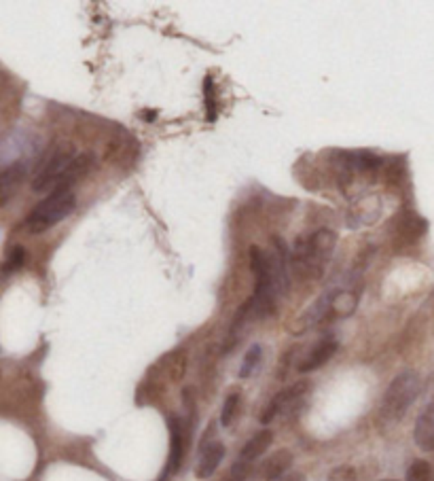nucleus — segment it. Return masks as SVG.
Listing matches in <instances>:
<instances>
[{"instance_id":"1","label":"nucleus","mask_w":434,"mask_h":481,"mask_svg":"<svg viewBox=\"0 0 434 481\" xmlns=\"http://www.w3.org/2000/svg\"><path fill=\"white\" fill-rule=\"evenodd\" d=\"M337 234L331 229H316L307 238H299L291 252V267L303 278H320L333 257Z\"/></svg>"},{"instance_id":"2","label":"nucleus","mask_w":434,"mask_h":481,"mask_svg":"<svg viewBox=\"0 0 434 481\" xmlns=\"http://www.w3.org/2000/svg\"><path fill=\"white\" fill-rule=\"evenodd\" d=\"M76 208V195L72 189H55L43 202H39L25 218V227L30 234H43L57 223L70 216Z\"/></svg>"},{"instance_id":"3","label":"nucleus","mask_w":434,"mask_h":481,"mask_svg":"<svg viewBox=\"0 0 434 481\" xmlns=\"http://www.w3.org/2000/svg\"><path fill=\"white\" fill-rule=\"evenodd\" d=\"M422 382L415 371H402L398 373L392 384L388 386L384 401H382V418L386 422H398L404 418L415 403L417 394H420Z\"/></svg>"},{"instance_id":"4","label":"nucleus","mask_w":434,"mask_h":481,"mask_svg":"<svg viewBox=\"0 0 434 481\" xmlns=\"http://www.w3.org/2000/svg\"><path fill=\"white\" fill-rule=\"evenodd\" d=\"M76 157L74 147L70 143H60L55 145L49 155L45 157V161L41 163V170L37 172L34 181H32V189L34 191H53L57 181L62 178V174L66 172V167L72 163V159Z\"/></svg>"},{"instance_id":"5","label":"nucleus","mask_w":434,"mask_h":481,"mask_svg":"<svg viewBox=\"0 0 434 481\" xmlns=\"http://www.w3.org/2000/svg\"><path fill=\"white\" fill-rule=\"evenodd\" d=\"M307 392H309V382H297V384H293L291 388H286V390L278 392L276 397L269 401V405L263 409V413H260V422L269 424V422H273L278 416L293 411V409L303 401V397H305Z\"/></svg>"},{"instance_id":"6","label":"nucleus","mask_w":434,"mask_h":481,"mask_svg":"<svg viewBox=\"0 0 434 481\" xmlns=\"http://www.w3.org/2000/svg\"><path fill=\"white\" fill-rule=\"evenodd\" d=\"M25 174H28V167L23 161H15L0 172V206H7L17 195L19 187L25 181Z\"/></svg>"},{"instance_id":"7","label":"nucleus","mask_w":434,"mask_h":481,"mask_svg":"<svg viewBox=\"0 0 434 481\" xmlns=\"http://www.w3.org/2000/svg\"><path fill=\"white\" fill-rule=\"evenodd\" d=\"M337 348H339V344L335 342V339H331V337L322 339L320 344L313 346V350L307 354V358L301 360L299 371H301V373H309V371L320 369V367H324V365L333 358V354L337 352Z\"/></svg>"},{"instance_id":"8","label":"nucleus","mask_w":434,"mask_h":481,"mask_svg":"<svg viewBox=\"0 0 434 481\" xmlns=\"http://www.w3.org/2000/svg\"><path fill=\"white\" fill-rule=\"evenodd\" d=\"M225 458V445L220 441H212L204 447V451H201L199 456V462H197V469H195V475L199 479H210L216 469L220 467Z\"/></svg>"},{"instance_id":"9","label":"nucleus","mask_w":434,"mask_h":481,"mask_svg":"<svg viewBox=\"0 0 434 481\" xmlns=\"http://www.w3.org/2000/svg\"><path fill=\"white\" fill-rule=\"evenodd\" d=\"M94 165V155L92 153H83V155H76L72 159V163L66 167V172L62 174V178L57 181L55 189H72L74 183L83 181L87 174H90V170ZM53 189V191H55Z\"/></svg>"},{"instance_id":"10","label":"nucleus","mask_w":434,"mask_h":481,"mask_svg":"<svg viewBox=\"0 0 434 481\" xmlns=\"http://www.w3.org/2000/svg\"><path fill=\"white\" fill-rule=\"evenodd\" d=\"M293 467V451L291 449H278L263 462L260 467V477L265 481H276L288 473V469Z\"/></svg>"},{"instance_id":"11","label":"nucleus","mask_w":434,"mask_h":481,"mask_svg":"<svg viewBox=\"0 0 434 481\" xmlns=\"http://www.w3.org/2000/svg\"><path fill=\"white\" fill-rule=\"evenodd\" d=\"M415 443L426 449V451H432L434 449V403L428 405L422 416L417 418L415 422Z\"/></svg>"},{"instance_id":"12","label":"nucleus","mask_w":434,"mask_h":481,"mask_svg":"<svg viewBox=\"0 0 434 481\" xmlns=\"http://www.w3.org/2000/svg\"><path fill=\"white\" fill-rule=\"evenodd\" d=\"M271 441H273V433H271L269 429L258 431V433H256L252 439H248V441H246V445L242 447L240 460H242V462H246V464H252L256 458H260V456H263L265 451L269 449Z\"/></svg>"},{"instance_id":"13","label":"nucleus","mask_w":434,"mask_h":481,"mask_svg":"<svg viewBox=\"0 0 434 481\" xmlns=\"http://www.w3.org/2000/svg\"><path fill=\"white\" fill-rule=\"evenodd\" d=\"M169 433H172V439H169V471H176L183 462V456H185V435H183V427L180 422L176 418L169 420Z\"/></svg>"},{"instance_id":"14","label":"nucleus","mask_w":434,"mask_h":481,"mask_svg":"<svg viewBox=\"0 0 434 481\" xmlns=\"http://www.w3.org/2000/svg\"><path fill=\"white\" fill-rule=\"evenodd\" d=\"M358 297L352 291H333L331 299V318H345L356 309Z\"/></svg>"},{"instance_id":"15","label":"nucleus","mask_w":434,"mask_h":481,"mask_svg":"<svg viewBox=\"0 0 434 481\" xmlns=\"http://www.w3.org/2000/svg\"><path fill=\"white\" fill-rule=\"evenodd\" d=\"M240 407H242V394L240 392H231L229 397L225 399L223 409H220V424H223V427H231V424H234V420L240 413Z\"/></svg>"},{"instance_id":"16","label":"nucleus","mask_w":434,"mask_h":481,"mask_svg":"<svg viewBox=\"0 0 434 481\" xmlns=\"http://www.w3.org/2000/svg\"><path fill=\"white\" fill-rule=\"evenodd\" d=\"M260 358H263V348H260L258 344H254V346L246 352V356H244V360H242L240 378H250V376L256 371V367L260 365Z\"/></svg>"},{"instance_id":"17","label":"nucleus","mask_w":434,"mask_h":481,"mask_svg":"<svg viewBox=\"0 0 434 481\" xmlns=\"http://www.w3.org/2000/svg\"><path fill=\"white\" fill-rule=\"evenodd\" d=\"M407 481H434V469L426 460H413L407 469Z\"/></svg>"},{"instance_id":"18","label":"nucleus","mask_w":434,"mask_h":481,"mask_svg":"<svg viewBox=\"0 0 434 481\" xmlns=\"http://www.w3.org/2000/svg\"><path fill=\"white\" fill-rule=\"evenodd\" d=\"M23 263H25V248H23V246H13L11 252H9V257H7V261H5L3 274H13V272H17Z\"/></svg>"},{"instance_id":"19","label":"nucleus","mask_w":434,"mask_h":481,"mask_svg":"<svg viewBox=\"0 0 434 481\" xmlns=\"http://www.w3.org/2000/svg\"><path fill=\"white\" fill-rule=\"evenodd\" d=\"M167 371L172 380H180L187 371V356L183 352H174L167 360Z\"/></svg>"},{"instance_id":"20","label":"nucleus","mask_w":434,"mask_h":481,"mask_svg":"<svg viewBox=\"0 0 434 481\" xmlns=\"http://www.w3.org/2000/svg\"><path fill=\"white\" fill-rule=\"evenodd\" d=\"M329 481H356V471L352 467H337L331 471Z\"/></svg>"},{"instance_id":"21","label":"nucleus","mask_w":434,"mask_h":481,"mask_svg":"<svg viewBox=\"0 0 434 481\" xmlns=\"http://www.w3.org/2000/svg\"><path fill=\"white\" fill-rule=\"evenodd\" d=\"M206 106H208V112H210V121L216 119V108H214V85L212 81L208 79L206 81Z\"/></svg>"},{"instance_id":"22","label":"nucleus","mask_w":434,"mask_h":481,"mask_svg":"<svg viewBox=\"0 0 434 481\" xmlns=\"http://www.w3.org/2000/svg\"><path fill=\"white\" fill-rule=\"evenodd\" d=\"M284 481H305V475H301V473H293V475H288Z\"/></svg>"}]
</instances>
